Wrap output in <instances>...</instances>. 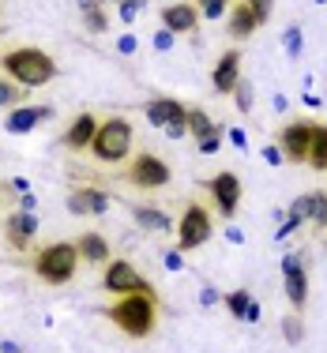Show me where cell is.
<instances>
[{
	"label": "cell",
	"mask_w": 327,
	"mask_h": 353,
	"mask_svg": "<svg viewBox=\"0 0 327 353\" xmlns=\"http://www.w3.org/2000/svg\"><path fill=\"white\" fill-rule=\"evenodd\" d=\"M132 218H136L143 230H155V233H170V214L162 207H147V203H132Z\"/></svg>",
	"instance_id": "21"
},
{
	"label": "cell",
	"mask_w": 327,
	"mask_h": 353,
	"mask_svg": "<svg viewBox=\"0 0 327 353\" xmlns=\"http://www.w3.org/2000/svg\"><path fill=\"white\" fill-rule=\"evenodd\" d=\"M215 237V218L211 211H207L204 203H188L184 207V214H181V222H177V252H196V248H204L207 241Z\"/></svg>",
	"instance_id": "5"
},
{
	"label": "cell",
	"mask_w": 327,
	"mask_h": 353,
	"mask_svg": "<svg viewBox=\"0 0 327 353\" xmlns=\"http://www.w3.org/2000/svg\"><path fill=\"white\" fill-rule=\"evenodd\" d=\"M98 117L95 113H75V121L64 128V136H61V143L68 150H90V139H95V132H98Z\"/></svg>",
	"instance_id": "17"
},
{
	"label": "cell",
	"mask_w": 327,
	"mask_h": 353,
	"mask_svg": "<svg viewBox=\"0 0 327 353\" xmlns=\"http://www.w3.org/2000/svg\"><path fill=\"white\" fill-rule=\"evenodd\" d=\"M196 27H199V8L192 0H173V4L162 8V30H170L173 38L196 34Z\"/></svg>",
	"instance_id": "13"
},
{
	"label": "cell",
	"mask_w": 327,
	"mask_h": 353,
	"mask_svg": "<svg viewBox=\"0 0 327 353\" xmlns=\"http://www.w3.org/2000/svg\"><path fill=\"white\" fill-rule=\"evenodd\" d=\"M188 136L196 139L199 154H218V150H222L226 128H218V124H215L199 105H188Z\"/></svg>",
	"instance_id": "11"
},
{
	"label": "cell",
	"mask_w": 327,
	"mask_h": 353,
	"mask_svg": "<svg viewBox=\"0 0 327 353\" xmlns=\"http://www.w3.org/2000/svg\"><path fill=\"white\" fill-rule=\"evenodd\" d=\"M83 23H87L90 34H106L109 30V15H106V0H79Z\"/></svg>",
	"instance_id": "22"
},
{
	"label": "cell",
	"mask_w": 327,
	"mask_h": 353,
	"mask_svg": "<svg viewBox=\"0 0 327 353\" xmlns=\"http://www.w3.org/2000/svg\"><path fill=\"white\" fill-rule=\"evenodd\" d=\"M282 290H286V301L293 312H305L308 305V267L301 252H286L282 256Z\"/></svg>",
	"instance_id": "9"
},
{
	"label": "cell",
	"mask_w": 327,
	"mask_h": 353,
	"mask_svg": "<svg viewBox=\"0 0 327 353\" xmlns=\"http://www.w3.org/2000/svg\"><path fill=\"white\" fill-rule=\"evenodd\" d=\"M117 49H121V53H136V38H132V34H124L121 41H117Z\"/></svg>",
	"instance_id": "36"
},
{
	"label": "cell",
	"mask_w": 327,
	"mask_h": 353,
	"mask_svg": "<svg viewBox=\"0 0 327 353\" xmlns=\"http://www.w3.org/2000/svg\"><path fill=\"white\" fill-rule=\"evenodd\" d=\"M75 252H79V263H95V267H106L109 259V241H106V233H98V230H87V233H79V241H75Z\"/></svg>",
	"instance_id": "18"
},
{
	"label": "cell",
	"mask_w": 327,
	"mask_h": 353,
	"mask_svg": "<svg viewBox=\"0 0 327 353\" xmlns=\"http://www.w3.org/2000/svg\"><path fill=\"white\" fill-rule=\"evenodd\" d=\"M0 72L27 90L46 87V83H53L57 75H61L57 61L38 46H15V49H8V53H0Z\"/></svg>",
	"instance_id": "1"
},
{
	"label": "cell",
	"mask_w": 327,
	"mask_h": 353,
	"mask_svg": "<svg viewBox=\"0 0 327 353\" xmlns=\"http://www.w3.org/2000/svg\"><path fill=\"white\" fill-rule=\"evenodd\" d=\"M308 225L313 230H327V192L324 188L308 192Z\"/></svg>",
	"instance_id": "24"
},
{
	"label": "cell",
	"mask_w": 327,
	"mask_h": 353,
	"mask_svg": "<svg viewBox=\"0 0 327 353\" xmlns=\"http://www.w3.org/2000/svg\"><path fill=\"white\" fill-rule=\"evenodd\" d=\"M230 139H233V143H237V147H241V150H245V147H248V136H245V132H241V128H230Z\"/></svg>",
	"instance_id": "37"
},
{
	"label": "cell",
	"mask_w": 327,
	"mask_h": 353,
	"mask_svg": "<svg viewBox=\"0 0 327 353\" xmlns=\"http://www.w3.org/2000/svg\"><path fill=\"white\" fill-rule=\"evenodd\" d=\"M170 162H166L162 154H150V150H143V154H136L128 165H124V181L132 184V188H143V192H158L170 184Z\"/></svg>",
	"instance_id": "6"
},
{
	"label": "cell",
	"mask_w": 327,
	"mask_h": 353,
	"mask_svg": "<svg viewBox=\"0 0 327 353\" xmlns=\"http://www.w3.org/2000/svg\"><path fill=\"white\" fill-rule=\"evenodd\" d=\"M102 285L113 297H121V293H147V297H158L150 279L139 274L136 263H128V259H109L106 263V274H102Z\"/></svg>",
	"instance_id": "7"
},
{
	"label": "cell",
	"mask_w": 327,
	"mask_h": 353,
	"mask_svg": "<svg viewBox=\"0 0 327 353\" xmlns=\"http://www.w3.org/2000/svg\"><path fill=\"white\" fill-rule=\"evenodd\" d=\"M132 139H136L132 124L124 121V117H109V121L98 124L95 139H90V154H95L98 162H124L128 150H132Z\"/></svg>",
	"instance_id": "4"
},
{
	"label": "cell",
	"mask_w": 327,
	"mask_h": 353,
	"mask_svg": "<svg viewBox=\"0 0 327 353\" xmlns=\"http://www.w3.org/2000/svg\"><path fill=\"white\" fill-rule=\"evenodd\" d=\"M143 4H147V0H117V8H121V19L132 23V19H136V12H139Z\"/></svg>",
	"instance_id": "32"
},
{
	"label": "cell",
	"mask_w": 327,
	"mask_h": 353,
	"mask_svg": "<svg viewBox=\"0 0 327 353\" xmlns=\"http://www.w3.org/2000/svg\"><path fill=\"white\" fill-rule=\"evenodd\" d=\"M68 211L72 214H106L109 211V192L79 184V188L68 192Z\"/></svg>",
	"instance_id": "16"
},
{
	"label": "cell",
	"mask_w": 327,
	"mask_h": 353,
	"mask_svg": "<svg viewBox=\"0 0 327 353\" xmlns=\"http://www.w3.org/2000/svg\"><path fill=\"white\" fill-rule=\"evenodd\" d=\"M282 49H286L290 61H297V57L305 53V34H301V23H290V27L282 30Z\"/></svg>",
	"instance_id": "27"
},
{
	"label": "cell",
	"mask_w": 327,
	"mask_h": 353,
	"mask_svg": "<svg viewBox=\"0 0 327 353\" xmlns=\"http://www.w3.org/2000/svg\"><path fill=\"white\" fill-rule=\"evenodd\" d=\"M150 46H155V49H173V34H170V30H158V34L150 38Z\"/></svg>",
	"instance_id": "33"
},
{
	"label": "cell",
	"mask_w": 327,
	"mask_h": 353,
	"mask_svg": "<svg viewBox=\"0 0 327 353\" xmlns=\"http://www.w3.org/2000/svg\"><path fill=\"white\" fill-rule=\"evenodd\" d=\"M230 94H233V105H237L241 113H252V105H256V90H252V83H248L245 75H241V83L230 90Z\"/></svg>",
	"instance_id": "29"
},
{
	"label": "cell",
	"mask_w": 327,
	"mask_h": 353,
	"mask_svg": "<svg viewBox=\"0 0 327 353\" xmlns=\"http://www.w3.org/2000/svg\"><path fill=\"white\" fill-rule=\"evenodd\" d=\"M316 4H327V0H316Z\"/></svg>",
	"instance_id": "40"
},
{
	"label": "cell",
	"mask_w": 327,
	"mask_h": 353,
	"mask_svg": "<svg viewBox=\"0 0 327 353\" xmlns=\"http://www.w3.org/2000/svg\"><path fill=\"white\" fill-rule=\"evenodd\" d=\"M53 121V105H15L12 113L4 117V128L12 132V136H27V132H34L38 124Z\"/></svg>",
	"instance_id": "14"
},
{
	"label": "cell",
	"mask_w": 327,
	"mask_h": 353,
	"mask_svg": "<svg viewBox=\"0 0 327 353\" xmlns=\"http://www.w3.org/2000/svg\"><path fill=\"white\" fill-rule=\"evenodd\" d=\"M259 30V19H256V12L245 4V0H237V4H230V27H226V34H230L233 41H245V38H252Z\"/></svg>",
	"instance_id": "20"
},
{
	"label": "cell",
	"mask_w": 327,
	"mask_h": 353,
	"mask_svg": "<svg viewBox=\"0 0 327 353\" xmlns=\"http://www.w3.org/2000/svg\"><path fill=\"white\" fill-rule=\"evenodd\" d=\"M192 4L199 8V15H207V19H218V15H222L226 8L233 4V0H192Z\"/></svg>",
	"instance_id": "30"
},
{
	"label": "cell",
	"mask_w": 327,
	"mask_h": 353,
	"mask_svg": "<svg viewBox=\"0 0 327 353\" xmlns=\"http://www.w3.org/2000/svg\"><path fill=\"white\" fill-rule=\"evenodd\" d=\"M34 237H38V218L34 211H12L4 218V241L12 245L15 252H30V245H34Z\"/></svg>",
	"instance_id": "12"
},
{
	"label": "cell",
	"mask_w": 327,
	"mask_h": 353,
	"mask_svg": "<svg viewBox=\"0 0 327 353\" xmlns=\"http://www.w3.org/2000/svg\"><path fill=\"white\" fill-rule=\"evenodd\" d=\"M282 339H286L290 346H301V342H305V319H301V312H293V308H290V316L282 319Z\"/></svg>",
	"instance_id": "28"
},
{
	"label": "cell",
	"mask_w": 327,
	"mask_h": 353,
	"mask_svg": "<svg viewBox=\"0 0 327 353\" xmlns=\"http://www.w3.org/2000/svg\"><path fill=\"white\" fill-rule=\"evenodd\" d=\"M259 316H264V312H259V305L252 301V305H248V312H245V323H259Z\"/></svg>",
	"instance_id": "38"
},
{
	"label": "cell",
	"mask_w": 327,
	"mask_h": 353,
	"mask_svg": "<svg viewBox=\"0 0 327 353\" xmlns=\"http://www.w3.org/2000/svg\"><path fill=\"white\" fill-rule=\"evenodd\" d=\"M305 165L327 173V124H316L313 128V147H308V162Z\"/></svg>",
	"instance_id": "23"
},
{
	"label": "cell",
	"mask_w": 327,
	"mask_h": 353,
	"mask_svg": "<svg viewBox=\"0 0 327 353\" xmlns=\"http://www.w3.org/2000/svg\"><path fill=\"white\" fill-rule=\"evenodd\" d=\"M79 271V252L75 241H53V245L34 252V274L46 285H68Z\"/></svg>",
	"instance_id": "3"
},
{
	"label": "cell",
	"mask_w": 327,
	"mask_h": 353,
	"mask_svg": "<svg viewBox=\"0 0 327 353\" xmlns=\"http://www.w3.org/2000/svg\"><path fill=\"white\" fill-rule=\"evenodd\" d=\"M313 128H316V121L301 117V121H290L286 128L279 132V143H275V147L282 150V162H293V165H305V162H308V147H313Z\"/></svg>",
	"instance_id": "8"
},
{
	"label": "cell",
	"mask_w": 327,
	"mask_h": 353,
	"mask_svg": "<svg viewBox=\"0 0 327 353\" xmlns=\"http://www.w3.org/2000/svg\"><path fill=\"white\" fill-rule=\"evenodd\" d=\"M248 8L256 12V19H259V27H264L267 19H271V12H275V0H245Z\"/></svg>",
	"instance_id": "31"
},
{
	"label": "cell",
	"mask_w": 327,
	"mask_h": 353,
	"mask_svg": "<svg viewBox=\"0 0 327 353\" xmlns=\"http://www.w3.org/2000/svg\"><path fill=\"white\" fill-rule=\"evenodd\" d=\"M264 158H267L271 165H279V162H282V150H279V147H267V150H264Z\"/></svg>",
	"instance_id": "39"
},
{
	"label": "cell",
	"mask_w": 327,
	"mask_h": 353,
	"mask_svg": "<svg viewBox=\"0 0 327 353\" xmlns=\"http://www.w3.org/2000/svg\"><path fill=\"white\" fill-rule=\"evenodd\" d=\"M222 301V293L215 290V285H204V293H199V305H218Z\"/></svg>",
	"instance_id": "34"
},
{
	"label": "cell",
	"mask_w": 327,
	"mask_h": 353,
	"mask_svg": "<svg viewBox=\"0 0 327 353\" xmlns=\"http://www.w3.org/2000/svg\"><path fill=\"white\" fill-rule=\"evenodd\" d=\"M222 305L230 308L233 319H245L248 305H252V293H248V290H230V293H222Z\"/></svg>",
	"instance_id": "26"
},
{
	"label": "cell",
	"mask_w": 327,
	"mask_h": 353,
	"mask_svg": "<svg viewBox=\"0 0 327 353\" xmlns=\"http://www.w3.org/2000/svg\"><path fill=\"white\" fill-rule=\"evenodd\" d=\"M241 49H226L222 57H218V64L211 68V87L218 90V94H230L233 87L241 83Z\"/></svg>",
	"instance_id": "15"
},
{
	"label": "cell",
	"mask_w": 327,
	"mask_h": 353,
	"mask_svg": "<svg viewBox=\"0 0 327 353\" xmlns=\"http://www.w3.org/2000/svg\"><path fill=\"white\" fill-rule=\"evenodd\" d=\"M181 256H184V252L170 248V252H166V267H170V271H181Z\"/></svg>",
	"instance_id": "35"
},
{
	"label": "cell",
	"mask_w": 327,
	"mask_h": 353,
	"mask_svg": "<svg viewBox=\"0 0 327 353\" xmlns=\"http://www.w3.org/2000/svg\"><path fill=\"white\" fill-rule=\"evenodd\" d=\"M106 319L128 339H147L158 327V297L147 293H121L113 305H106Z\"/></svg>",
	"instance_id": "2"
},
{
	"label": "cell",
	"mask_w": 327,
	"mask_h": 353,
	"mask_svg": "<svg viewBox=\"0 0 327 353\" xmlns=\"http://www.w3.org/2000/svg\"><path fill=\"white\" fill-rule=\"evenodd\" d=\"M204 184V192H211V199H215V207H218V214L222 218H233L237 214V207H241V176L233 173V170H222V173H215V176H207V181H199Z\"/></svg>",
	"instance_id": "10"
},
{
	"label": "cell",
	"mask_w": 327,
	"mask_h": 353,
	"mask_svg": "<svg viewBox=\"0 0 327 353\" xmlns=\"http://www.w3.org/2000/svg\"><path fill=\"white\" fill-rule=\"evenodd\" d=\"M143 113L155 128H166V124H173V121H184V117H188V105L177 102V98H150L143 105Z\"/></svg>",
	"instance_id": "19"
},
{
	"label": "cell",
	"mask_w": 327,
	"mask_h": 353,
	"mask_svg": "<svg viewBox=\"0 0 327 353\" xmlns=\"http://www.w3.org/2000/svg\"><path fill=\"white\" fill-rule=\"evenodd\" d=\"M27 94H30L27 87H19L15 79L0 75V109H15V105H23V98H27Z\"/></svg>",
	"instance_id": "25"
}]
</instances>
